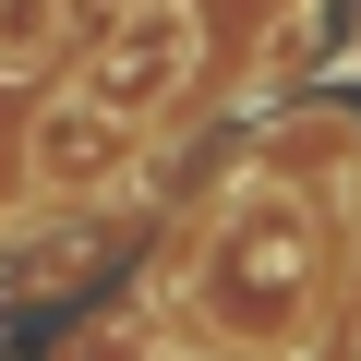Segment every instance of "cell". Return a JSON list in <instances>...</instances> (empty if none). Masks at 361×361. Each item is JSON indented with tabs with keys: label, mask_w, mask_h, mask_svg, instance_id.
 <instances>
[{
	"label": "cell",
	"mask_w": 361,
	"mask_h": 361,
	"mask_svg": "<svg viewBox=\"0 0 361 361\" xmlns=\"http://www.w3.org/2000/svg\"><path fill=\"white\" fill-rule=\"evenodd\" d=\"M193 61H205L193 0H133V13L97 37V61H85V97L121 109V121H145V109H169L180 85H193Z\"/></svg>",
	"instance_id": "6da1fadb"
},
{
	"label": "cell",
	"mask_w": 361,
	"mask_h": 361,
	"mask_svg": "<svg viewBox=\"0 0 361 361\" xmlns=\"http://www.w3.org/2000/svg\"><path fill=\"white\" fill-rule=\"evenodd\" d=\"M25 169L49 180V193H97V180H121V169H133V121H121V109H97V97H61V109H37Z\"/></svg>",
	"instance_id": "7a4b0ae2"
},
{
	"label": "cell",
	"mask_w": 361,
	"mask_h": 361,
	"mask_svg": "<svg viewBox=\"0 0 361 361\" xmlns=\"http://www.w3.org/2000/svg\"><path fill=\"white\" fill-rule=\"evenodd\" d=\"M73 49V0H0V85H37Z\"/></svg>",
	"instance_id": "3957f363"
}]
</instances>
